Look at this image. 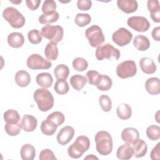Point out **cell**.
<instances>
[{"label":"cell","mask_w":160,"mask_h":160,"mask_svg":"<svg viewBox=\"0 0 160 160\" xmlns=\"http://www.w3.org/2000/svg\"><path fill=\"white\" fill-rule=\"evenodd\" d=\"M57 128L58 126L56 124L48 119L43 121L41 124V131L46 136L53 135L56 131Z\"/></svg>","instance_id":"cell-30"},{"label":"cell","mask_w":160,"mask_h":160,"mask_svg":"<svg viewBox=\"0 0 160 160\" xmlns=\"http://www.w3.org/2000/svg\"><path fill=\"white\" fill-rule=\"evenodd\" d=\"M54 74L58 80H66L69 74V69L66 65L61 64L55 67Z\"/></svg>","instance_id":"cell-32"},{"label":"cell","mask_w":160,"mask_h":160,"mask_svg":"<svg viewBox=\"0 0 160 160\" xmlns=\"http://www.w3.org/2000/svg\"><path fill=\"white\" fill-rule=\"evenodd\" d=\"M2 17L12 28L16 29L22 28L26 22L23 15L14 7L5 8L2 12Z\"/></svg>","instance_id":"cell-4"},{"label":"cell","mask_w":160,"mask_h":160,"mask_svg":"<svg viewBox=\"0 0 160 160\" xmlns=\"http://www.w3.org/2000/svg\"><path fill=\"white\" fill-rule=\"evenodd\" d=\"M90 147V140L86 136H78L76 141L69 146L68 149V155L73 158L78 159L81 158L83 153L88 150Z\"/></svg>","instance_id":"cell-3"},{"label":"cell","mask_w":160,"mask_h":160,"mask_svg":"<svg viewBox=\"0 0 160 160\" xmlns=\"http://www.w3.org/2000/svg\"><path fill=\"white\" fill-rule=\"evenodd\" d=\"M121 139L124 142L132 144L139 138L138 131L134 128H126L121 132Z\"/></svg>","instance_id":"cell-14"},{"label":"cell","mask_w":160,"mask_h":160,"mask_svg":"<svg viewBox=\"0 0 160 160\" xmlns=\"http://www.w3.org/2000/svg\"><path fill=\"white\" fill-rule=\"evenodd\" d=\"M54 89L58 94L63 95L69 91V86L66 80H57L54 86Z\"/></svg>","instance_id":"cell-36"},{"label":"cell","mask_w":160,"mask_h":160,"mask_svg":"<svg viewBox=\"0 0 160 160\" xmlns=\"http://www.w3.org/2000/svg\"><path fill=\"white\" fill-rule=\"evenodd\" d=\"M75 131L72 127L66 126L61 129L59 131L56 139L58 142L61 145H66L69 143L74 137Z\"/></svg>","instance_id":"cell-12"},{"label":"cell","mask_w":160,"mask_h":160,"mask_svg":"<svg viewBox=\"0 0 160 160\" xmlns=\"http://www.w3.org/2000/svg\"><path fill=\"white\" fill-rule=\"evenodd\" d=\"M20 155L23 160H33L36 156L35 148L30 144H25L21 147Z\"/></svg>","instance_id":"cell-25"},{"label":"cell","mask_w":160,"mask_h":160,"mask_svg":"<svg viewBox=\"0 0 160 160\" xmlns=\"http://www.w3.org/2000/svg\"><path fill=\"white\" fill-rule=\"evenodd\" d=\"M127 24L129 27L139 32H146L150 27L149 22L144 16H131L128 19Z\"/></svg>","instance_id":"cell-10"},{"label":"cell","mask_w":160,"mask_h":160,"mask_svg":"<svg viewBox=\"0 0 160 160\" xmlns=\"http://www.w3.org/2000/svg\"><path fill=\"white\" fill-rule=\"evenodd\" d=\"M88 61L82 58H76L72 61L73 68L79 72H82L88 68Z\"/></svg>","instance_id":"cell-39"},{"label":"cell","mask_w":160,"mask_h":160,"mask_svg":"<svg viewBox=\"0 0 160 160\" xmlns=\"http://www.w3.org/2000/svg\"><path fill=\"white\" fill-rule=\"evenodd\" d=\"M14 79L18 86L21 88H24L29 84L31 82V76L28 72L24 70H20L16 73Z\"/></svg>","instance_id":"cell-22"},{"label":"cell","mask_w":160,"mask_h":160,"mask_svg":"<svg viewBox=\"0 0 160 160\" xmlns=\"http://www.w3.org/2000/svg\"><path fill=\"white\" fill-rule=\"evenodd\" d=\"M146 91L151 95H158L160 93V81L158 78H150L145 82Z\"/></svg>","instance_id":"cell-19"},{"label":"cell","mask_w":160,"mask_h":160,"mask_svg":"<svg viewBox=\"0 0 160 160\" xmlns=\"http://www.w3.org/2000/svg\"><path fill=\"white\" fill-rule=\"evenodd\" d=\"M116 72L117 76L121 79L133 77L137 72L136 64L132 60L124 61L117 66Z\"/></svg>","instance_id":"cell-8"},{"label":"cell","mask_w":160,"mask_h":160,"mask_svg":"<svg viewBox=\"0 0 160 160\" xmlns=\"http://www.w3.org/2000/svg\"><path fill=\"white\" fill-rule=\"evenodd\" d=\"M147 7L150 12L152 20L156 23L160 22V7L158 0H149L147 2Z\"/></svg>","instance_id":"cell-15"},{"label":"cell","mask_w":160,"mask_h":160,"mask_svg":"<svg viewBox=\"0 0 160 160\" xmlns=\"http://www.w3.org/2000/svg\"><path fill=\"white\" fill-rule=\"evenodd\" d=\"M133 45L138 50L144 51L150 47V41L147 37L139 34L134 37Z\"/></svg>","instance_id":"cell-24"},{"label":"cell","mask_w":160,"mask_h":160,"mask_svg":"<svg viewBox=\"0 0 160 160\" xmlns=\"http://www.w3.org/2000/svg\"><path fill=\"white\" fill-rule=\"evenodd\" d=\"M10 2H12V3H13V4H19V3H21V2H22V1H21H21H10Z\"/></svg>","instance_id":"cell-50"},{"label":"cell","mask_w":160,"mask_h":160,"mask_svg":"<svg viewBox=\"0 0 160 160\" xmlns=\"http://www.w3.org/2000/svg\"><path fill=\"white\" fill-rule=\"evenodd\" d=\"M56 3L54 1L46 0L43 2L41 9L43 14H50L56 11Z\"/></svg>","instance_id":"cell-42"},{"label":"cell","mask_w":160,"mask_h":160,"mask_svg":"<svg viewBox=\"0 0 160 160\" xmlns=\"http://www.w3.org/2000/svg\"><path fill=\"white\" fill-rule=\"evenodd\" d=\"M85 35L89 44L93 48L101 45L105 40L101 28L98 25H92L86 29Z\"/></svg>","instance_id":"cell-7"},{"label":"cell","mask_w":160,"mask_h":160,"mask_svg":"<svg viewBox=\"0 0 160 160\" xmlns=\"http://www.w3.org/2000/svg\"><path fill=\"white\" fill-rule=\"evenodd\" d=\"M132 34L127 29L121 28L112 35V41L120 47L128 45L131 41Z\"/></svg>","instance_id":"cell-11"},{"label":"cell","mask_w":160,"mask_h":160,"mask_svg":"<svg viewBox=\"0 0 160 160\" xmlns=\"http://www.w3.org/2000/svg\"><path fill=\"white\" fill-rule=\"evenodd\" d=\"M146 134L149 139L158 140L160 138V127L156 125H151L147 128Z\"/></svg>","instance_id":"cell-34"},{"label":"cell","mask_w":160,"mask_h":160,"mask_svg":"<svg viewBox=\"0 0 160 160\" xmlns=\"http://www.w3.org/2000/svg\"><path fill=\"white\" fill-rule=\"evenodd\" d=\"M4 120L8 124H18L21 120L20 115L18 112L14 109H8L4 112Z\"/></svg>","instance_id":"cell-31"},{"label":"cell","mask_w":160,"mask_h":160,"mask_svg":"<svg viewBox=\"0 0 160 160\" xmlns=\"http://www.w3.org/2000/svg\"><path fill=\"white\" fill-rule=\"evenodd\" d=\"M59 13L56 11L50 14H42L39 17V22L42 24H48L56 22L59 19Z\"/></svg>","instance_id":"cell-33"},{"label":"cell","mask_w":160,"mask_h":160,"mask_svg":"<svg viewBox=\"0 0 160 160\" xmlns=\"http://www.w3.org/2000/svg\"><path fill=\"white\" fill-rule=\"evenodd\" d=\"M116 156L121 160L130 159L133 156V150L131 144L126 142L120 146L117 149Z\"/></svg>","instance_id":"cell-20"},{"label":"cell","mask_w":160,"mask_h":160,"mask_svg":"<svg viewBox=\"0 0 160 160\" xmlns=\"http://www.w3.org/2000/svg\"><path fill=\"white\" fill-rule=\"evenodd\" d=\"M70 84L76 91L81 90L87 82L86 78L80 74H75L70 78Z\"/></svg>","instance_id":"cell-28"},{"label":"cell","mask_w":160,"mask_h":160,"mask_svg":"<svg viewBox=\"0 0 160 160\" xmlns=\"http://www.w3.org/2000/svg\"><path fill=\"white\" fill-rule=\"evenodd\" d=\"M44 54L48 60H56L58 57V48L57 44L52 42L48 43L44 49Z\"/></svg>","instance_id":"cell-27"},{"label":"cell","mask_w":160,"mask_h":160,"mask_svg":"<svg viewBox=\"0 0 160 160\" xmlns=\"http://www.w3.org/2000/svg\"><path fill=\"white\" fill-rule=\"evenodd\" d=\"M8 42L13 48H19L24 43V38L21 32H11L8 36Z\"/></svg>","instance_id":"cell-21"},{"label":"cell","mask_w":160,"mask_h":160,"mask_svg":"<svg viewBox=\"0 0 160 160\" xmlns=\"http://www.w3.org/2000/svg\"><path fill=\"white\" fill-rule=\"evenodd\" d=\"M41 33L42 36L49 39L51 42L57 44L62 39L64 30L61 26L47 24L41 29Z\"/></svg>","instance_id":"cell-6"},{"label":"cell","mask_w":160,"mask_h":160,"mask_svg":"<svg viewBox=\"0 0 160 160\" xmlns=\"http://www.w3.org/2000/svg\"><path fill=\"white\" fill-rule=\"evenodd\" d=\"M33 97L41 111H48L53 107L54 97L52 93L46 88L37 89L34 92Z\"/></svg>","instance_id":"cell-2"},{"label":"cell","mask_w":160,"mask_h":160,"mask_svg":"<svg viewBox=\"0 0 160 160\" xmlns=\"http://www.w3.org/2000/svg\"><path fill=\"white\" fill-rule=\"evenodd\" d=\"M112 85V82L109 76L106 74H101L96 86L101 91H107L111 88Z\"/></svg>","instance_id":"cell-29"},{"label":"cell","mask_w":160,"mask_h":160,"mask_svg":"<svg viewBox=\"0 0 160 160\" xmlns=\"http://www.w3.org/2000/svg\"><path fill=\"white\" fill-rule=\"evenodd\" d=\"M151 35L152 38L155 41H160V28L159 26L154 28L152 31Z\"/></svg>","instance_id":"cell-48"},{"label":"cell","mask_w":160,"mask_h":160,"mask_svg":"<svg viewBox=\"0 0 160 160\" xmlns=\"http://www.w3.org/2000/svg\"><path fill=\"white\" fill-rule=\"evenodd\" d=\"M21 128H22V126L21 123L14 124L6 123L4 126L6 132L11 136H15L18 135L21 132Z\"/></svg>","instance_id":"cell-38"},{"label":"cell","mask_w":160,"mask_h":160,"mask_svg":"<svg viewBox=\"0 0 160 160\" xmlns=\"http://www.w3.org/2000/svg\"><path fill=\"white\" fill-rule=\"evenodd\" d=\"M41 3V0H26V4L28 8L31 10L34 11L37 9Z\"/></svg>","instance_id":"cell-47"},{"label":"cell","mask_w":160,"mask_h":160,"mask_svg":"<svg viewBox=\"0 0 160 160\" xmlns=\"http://www.w3.org/2000/svg\"><path fill=\"white\" fill-rule=\"evenodd\" d=\"M160 142H158L152 149L151 154H150V158L152 160H159L160 156Z\"/></svg>","instance_id":"cell-46"},{"label":"cell","mask_w":160,"mask_h":160,"mask_svg":"<svg viewBox=\"0 0 160 160\" xmlns=\"http://www.w3.org/2000/svg\"><path fill=\"white\" fill-rule=\"evenodd\" d=\"M117 6L122 12L129 14L136 11L138 8V4L134 0H118Z\"/></svg>","instance_id":"cell-13"},{"label":"cell","mask_w":160,"mask_h":160,"mask_svg":"<svg viewBox=\"0 0 160 160\" xmlns=\"http://www.w3.org/2000/svg\"><path fill=\"white\" fill-rule=\"evenodd\" d=\"M94 141L96 151L100 155L107 156L112 152V138L108 131H98L95 135Z\"/></svg>","instance_id":"cell-1"},{"label":"cell","mask_w":160,"mask_h":160,"mask_svg":"<svg viewBox=\"0 0 160 160\" xmlns=\"http://www.w3.org/2000/svg\"><path fill=\"white\" fill-rule=\"evenodd\" d=\"M46 119L52 121L58 127L63 124L65 120V117L61 112L55 111L48 115Z\"/></svg>","instance_id":"cell-40"},{"label":"cell","mask_w":160,"mask_h":160,"mask_svg":"<svg viewBox=\"0 0 160 160\" xmlns=\"http://www.w3.org/2000/svg\"><path fill=\"white\" fill-rule=\"evenodd\" d=\"M26 65L32 70L48 69L52 66V63L39 54H32L28 58Z\"/></svg>","instance_id":"cell-9"},{"label":"cell","mask_w":160,"mask_h":160,"mask_svg":"<svg viewBox=\"0 0 160 160\" xmlns=\"http://www.w3.org/2000/svg\"><path fill=\"white\" fill-rule=\"evenodd\" d=\"M39 158L40 160H54L56 159V158L54 152L49 149H44L42 150L39 154Z\"/></svg>","instance_id":"cell-44"},{"label":"cell","mask_w":160,"mask_h":160,"mask_svg":"<svg viewBox=\"0 0 160 160\" xmlns=\"http://www.w3.org/2000/svg\"><path fill=\"white\" fill-rule=\"evenodd\" d=\"M99 104L101 108L104 112H109L112 108V102L111 98L106 94H102L99 98Z\"/></svg>","instance_id":"cell-37"},{"label":"cell","mask_w":160,"mask_h":160,"mask_svg":"<svg viewBox=\"0 0 160 160\" xmlns=\"http://www.w3.org/2000/svg\"><path fill=\"white\" fill-rule=\"evenodd\" d=\"M91 21V17L88 14L78 13L76 15L74 22L79 27H84L89 24Z\"/></svg>","instance_id":"cell-35"},{"label":"cell","mask_w":160,"mask_h":160,"mask_svg":"<svg viewBox=\"0 0 160 160\" xmlns=\"http://www.w3.org/2000/svg\"><path fill=\"white\" fill-rule=\"evenodd\" d=\"M22 128L26 132H32L35 130L38 125L37 119L29 114L24 115L21 122Z\"/></svg>","instance_id":"cell-18"},{"label":"cell","mask_w":160,"mask_h":160,"mask_svg":"<svg viewBox=\"0 0 160 160\" xmlns=\"http://www.w3.org/2000/svg\"><path fill=\"white\" fill-rule=\"evenodd\" d=\"M36 83L43 88H50L53 82V78L48 72L39 73L36 78Z\"/></svg>","instance_id":"cell-23"},{"label":"cell","mask_w":160,"mask_h":160,"mask_svg":"<svg viewBox=\"0 0 160 160\" xmlns=\"http://www.w3.org/2000/svg\"><path fill=\"white\" fill-rule=\"evenodd\" d=\"M98 159V158L93 154H89L88 156L84 158V159Z\"/></svg>","instance_id":"cell-49"},{"label":"cell","mask_w":160,"mask_h":160,"mask_svg":"<svg viewBox=\"0 0 160 160\" xmlns=\"http://www.w3.org/2000/svg\"><path fill=\"white\" fill-rule=\"evenodd\" d=\"M116 114L119 118L127 120L131 117L132 109L131 106L126 103L120 104L116 109Z\"/></svg>","instance_id":"cell-26"},{"label":"cell","mask_w":160,"mask_h":160,"mask_svg":"<svg viewBox=\"0 0 160 160\" xmlns=\"http://www.w3.org/2000/svg\"><path fill=\"white\" fill-rule=\"evenodd\" d=\"M100 74L95 70H90L86 74V78L87 82L93 86H96L98 82L100 77Z\"/></svg>","instance_id":"cell-43"},{"label":"cell","mask_w":160,"mask_h":160,"mask_svg":"<svg viewBox=\"0 0 160 160\" xmlns=\"http://www.w3.org/2000/svg\"><path fill=\"white\" fill-rule=\"evenodd\" d=\"M96 58L99 61H102L104 59L111 60L112 58L115 60H118L120 58V52L111 44L106 43L100 45L97 48L96 50Z\"/></svg>","instance_id":"cell-5"},{"label":"cell","mask_w":160,"mask_h":160,"mask_svg":"<svg viewBox=\"0 0 160 160\" xmlns=\"http://www.w3.org/2000/svg\"><path fill=\"white\" fill-rule=\"evenodd\" d=\"M132 144L133 156L135 158H139L145 156L148 151V146L144 140L141 139H138Z\"/></svg>","instance_id":"cell-16"},{"label":"cell","mask_w":160,"mask_h":160,"mask_svg":"<svg viewBox=\"0 0 160 160\" xmlns=\"http://www.w3.org/2000/svg\"><path fill=\"white\" fill-rule=\"evenodd\" d=\"M29 41L33 44H38L42 41L41 33L38 29L30 30L28 33Z\"/></svg>","instance_id":"cell-41"},{"label":"cell","mask_w":160,"mask_h":160,"mask_svg":"<svg viewBox=\"0 0 160 160\" xmlns=\"http://www.w3.org/2000/svg\"><path fill=\"white\" fill-rule=\"evenodd\" d=\"M139 66L141 71L147 74L154 73L157 68L153 60L148 57H144L140 59Z\"/></svg>","instance_id":"cell-17"},{"label":"cell","mask_w":160,"mask_h":160,"mask_svg":"<svg viewBox=\"0 0 160 160\" xmlns=\"http://www.w3.org/2000/svg\"><path fill=\"white\" fill-rule=\"evenodd\" d=\"M77 6L79 10L88 11L92 6V1L89 0H78Z\"/></svg>","instance_id":"cell-45"}]
</instances>
